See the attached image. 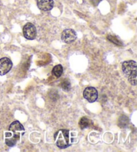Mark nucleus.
I'll return each mask as SVG.
<instances>
[{"mask_svg":"<svg viewBox=\"0 0 137 152\" xmlns=\"http://www.w3.org/2000/svg\"><path fill=\"white\" fill-rule=\"evenodd\" d=\"M9 131L13 133H6V143L9 147H14L16 145L18 141L20 140L21 136H22L25 133V129L23 125L17 121H15L9 125Z\"/></svg>","mask_w":137,"mask_h":152,"instance_id":"1","label":"nucleus"},{"mask_svg":"<svg viewBox=\"0 0 137 152\" xmlns=\"http://www.w3.org/2000/svg\"><path fill=\"white\" fill-rule=\"evenodd\" d=\"M122 70L127 76L128 82L132 85H136V62L134 60H127L122 64Z\"/></svg>","mask_w":137,"mask_h":152,"instance_id":"2","label":"nucleus"},{"mask_svg":"<svg viewBox=\"0 0 137 152\" xmlns=\"http://www.w3.org/2000/svg\"><path fill=\"white\" fill-rule=\"evenodd\" d=\"M58 135L56 141L58 148L60 149H65L69 146V131L67 129H61L56 133Z\"/></svg>","mask_w":137,"mask_h":152,"instance_id":"3","label":"nucleus"},{"mask_svg":"<svg viewBox=\"0 0 137 152\" xmlns=\"http://www.w3.org/2000/svg\"><path fill=\"white\" fill-rule=\"evenodd\" d=\"M23 33L26 39L30 40H34L37 35V30L35 26L31 23H27L23 26Z\"/></svg>","mask_w":137,"mask_h":152,"instance_id":"4","label":"nucleus"},{"mask_svg":"<svg viewBox=\"0 0 137 152\" xmlns=\"http://www.w3.org/2000/svg\"><path fill=\"white\" fill-rule=\"evenodd\" d=\"M83 96L89 103H94L98 99V91L94 87H87L84 90Z\"/></svg>","mask_w":137,"mask_h":152,"instance_id":"5","label":"nucleus"},{"mask_svg":"<svg viewBox=\"0 0 137 152\" xmlns=\"http://www.w3.org/2000/svg\"><path fill=\"white\" fill-rule=\"evenodd\" d=\"M76 33L72 29H66L63 31L61 35L62 40L66 44L72 43L76 40Z\"/></svg>","mask_w":137,"mask_h":152,"instance_id":"6","label":"nucleus"},{"mask_svg":"<svg viewBox=\"0 0 137 152\" xmlns=\"http://www.w3.org/2000/svg\"><path fill=\"white\" fill-rule=\"evenodd\" d=\"M13 66L12 60L8 58L4 57L0 59V75H6L11 70Z\"/></svg>","mask_w":137,"mask_h":152,"instance_id":"7","label":"nucleus"},{"mask_svg":"<svg viewBox=\"0 0 137 152\" xmlns=\"http://www.w3.org/2000/svg\"><path fill=\"white\" fill-rule=\"evenodd\" d=\"M37 6L39 10L44 12H48L53 8V0H37Z\"/></svg>","mask_w":137,"mask_h":152,"instance_id":"8","label":"nucleus"},{"mask_svg":"<svg viewBox=\"0 0 137 152\" xmlns=\"http://www.w3.org/2000/svg\"><path fill=\"white\" fill-rule=\"evenodd\" d=\"M90 124H91L90 120L86 117H83L80 120V122H79V125H80V127L82 129L88 128L90 125Z\"/></svg>","mask_w":137,"mask_h":152,"instance_id":"9","label":"nucleus"},{"mask_svg":"<svg viewBox=\"0 0 137 152\" xmlns=\"http://www.w3.org/2000/svg\"><path fill=\"white\" fill-rule=\"evenodd\" d=\"M128 122H129V119L128 117L125 116V115H122V116L120 117L119 119H118V126L121 128H125L127 126V125L128 124Z\"/></svg>","mask_w":137,"mask_h":152,"instance_id":"10","label":"nucleus"},{"mask_svg":"<svg viewBox=\"0 0 137 152\" xmlns=\"http://www.w3.org/2000/svg\"><path fill=\"white\" fill-rule=\"evenodd\" d=\"M52 73H53L55 77L57 78H60L61 77L63 73V67L61 64H58L54 67L52 70Z\"/></svg>","mask_w":137,"mask_h":152,"instance_id":"11","label":"nucleus"},{"mask_svg":"<svg viewBox=\"0 0 137 152\" xmlns=\"http://www.w3.org/2000/svg\"><path fill=\"white\" fill-rule=\"evenodd\" d=\"M61 88L64 89L65 91H69L71 88V84L70 80L68 78H64V80L62 81L61 84H60Z\"/></svg>","mask_w":137,"mask_h":152,"instance_id":"12","label":"nucleus"},{"mask_svg":"<svg viewBox=\"0 0 137 152\" xmlns=\"http://www.w3.org/2000/svg\"><path fill=\"white\" fill-rule=\"evenodd\" d=\"M107 39L109 40L110 42H111L113 44H116V45L118 46H121L122 45V42L118 40V39L116 37V36H108Z\"/></svg>","mask_w":137,"mask_h":152,"instance_id":"13","label":"nucleus"},{"mask_svg":"<svg viewBox=\"0 0 137 152\" xmlns=\"http://www.w3.org/2000/svg\"><path fill=\"white\" fill-rule=\"evenodd\" d=\"M57 96H58V93H56V91H51L50 93V97L52 99H53L54 96H56V99H58L59 97H57Z\"/></svg>","mask_w":137,"mask_h":152,"instance_id":"14","label":"nucleus"},{"mask_svg":"<svg viewBox=\"0 0 137 152\" xmlns=\"http://www.w3.org/2000/svg\"><path fill=\"white\" fill-rule=\"evenodd\" d=\"M92 2H93V5H94V6H97L99 4V2L101 1V0H91Z\"/></svg>","mask_w":137,"mask_h":152,"instance_id":"15","label":"nucleus"}]
</instances>
